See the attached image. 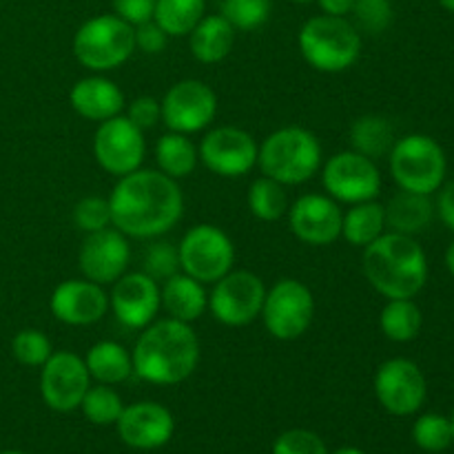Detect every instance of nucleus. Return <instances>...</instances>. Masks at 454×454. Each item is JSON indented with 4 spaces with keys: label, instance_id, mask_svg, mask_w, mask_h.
<instances>
[{
    "label": "nucleus",
    "instance_id": "nucleus-38",
    "mask_svg": "<svg viewBox=\"0 0 454 454\" xmlns=\"http://www.w3.org/2000/svg\"><path fill=\"white\" fill-rule=\"evenodd\" d=\"M353 13L359 29L371 35H380L393 25L395 7L393 0H355Z\"/></svg>",
    "mask_w": 454,
    "mask_h": 454
},
{
    "label": "nucleus",
    "instance_id": "nucleus-32",
    "mask_svg": "<svg viewBox=\"0 0 454 454\" xmlns=\"http://www.w3.org/2000/svg\"><path fill=\"white\" fill-rule=\"evenodd\" d=\"M247 202H248V208H251L253 217H257L260 222L282 220V217L288 213V207H291L284 186L266 176L253 180V184L248 186Z\"/></svg>",
    "mask_w": 454,
    "mask_h": 454
},
{
    "label": "nucleus",
    "instance_id": "nucleus-36",
    "mask_svg": "<svg viewBox=\"0 0 454 454\" xmlns=\"http://www.w3.org/2000/svg\"><path fill=\"white\" fill-rule=\"evenodd\" d=\"M412 439L421 450L442 452L452 443V426L450 419L443 415H421L412 426Z\"/></svg>",
    "mask_w": 454,
    "mask_h": 454
},
{
    "label": "nucleus",
    "instance_id": "nucleus-48",
    "mask_svg": "<svg viewBox=\"0 0 454 454\" xmlns=\"http://www.w3.org/2000/svg\"><path fill=\"white\" fill-rule=\"evenodd\" d=\"M439 4H442V7L446 9V12L454 13V0H439Z\"/></svg>",
    "mask_w": 454,
    "mask_h": 454
},
{
    "label": "nucleus",
    "instance_id": "nucleus-14",
    "mask_svg": "<svg viewBox=\"0 0 454 454\" xmlns=\"http://www.w3.org/2000/svg\"><path fill=\"white\" fill-rule=\"evenodd\" d=\"M89 388H91V375L84 357L71 350H53L51 357L40 366V395L51 411H75Z\"/></svg>",
    "mask_w": 454,
    "mask_h": 454
},
{
    "label": "nucleus",
    "instance_id": "nucleus-31",
    "mask_svg": "<svg viewBox=\"0 0 454 454\" xmlns=\"http://www.w3.org/2000/svg\"><path fill=\"white\" fill-rule=\"evenodd\" d=\"M207 16V0H155L153 20L167 35L182 38Z\"/></svg>",
    "mask_w": 454,
    "mask_h": 454
},
{
    "label": "nucleus",
    "instance_id": "nucleus-4",
    "mask_svg": "<svg viewBox=\"0 0 454 454\" xmlns=\"http://www.w3.org/2000/svg\"><path fill=\"white\" fill-rule=\"evenodd\" d=\"M322 145L317 136L304 127H282L269 133L257 151L262 176L282 186H297L313 180L322 167Z\"/></svg>",
    "mask_w": 454,
    "mask_h": 454
},
{
    "label": "nucleus",
    "instance_id": "nucleus-51",
    "mask_svg": "<svg viewBox=\"0 0 454 454\" xmlns=\"http://www.w3.org/2000/svg\"><path fill=\"white\" fill-rule=\"evenodd\" d=\"M450 426H452V442H454V415H452V419H450Z\"/></svg>",
    "mask_w": 454,
    "mask_h": 454
},
{
    "label": "nucleus",
    "instance_id": "nucleus-46",
    "mask_svg": "<svg viewBox=\"0 0 454 454\" xmlns=\"http://www.w3.org/2000/svg\"><path fill=\"white\" fill-rule=\"evenodd\" d=\"M446 266H448V270H450V275L454 278V242L450 244V247H448V251H446Z\"/></svg>",
    "mask_w": 454,
    "mask_h": 454
},
{
    "label": "nucleus",
    "instance_id": "nucleus-18",
    "mask_svg": "<svg viewBox=\"0 0 454 454\" xmlns=\"http://www.w3.org/2000/svg\"><path fill=\"white\" fill-rule=\"evenodd\" d=\"M160 309V284L146 273H124L109 293V310L124 328L142 331L155 322Z\"/></svg>",
    "mask_w": 454,
    "mask_h": 454
},
{
    "label": "nucleus",
    "instance_id": "nucleus-27",
    "mask_svg": "<svg viewBox=\"0 0 454 454\" xmlns=\"http://www.w3.org/2000/svg\"><path fill=\"white\" fill-rule=\"evenodd\" d=\"M386 233V211L377 200L350 204L348 211L341 215V238L350 247L366 248L380 235Z\"/></svg>",
    "mask_w": 454,
    "mask_h": 454
},
{
    "label": "nucleus",
    "instance_id": "nucleus-6",
    "mask_svg": "<svg viewBox=\"0 0 454 454\" xmlns=\"http://www.w3.org/2000/svg\"><path fill=\"white\" fill-rule=\"evenodd\" d=\"M390 176L402 191L433 195L446 182V151L424 133L397 137L388 153Z\"/></svg>",
    "mask_w": 454,
    "mask_h": 454
},
{
    "label": "nucleus",
    "instance_id": "nucleus-23",
    "mask_svg": "<svg viewBox=\"0 0 454 454\" xmlns=\"http://www.w3.org/2000/svg\"><path fill=\"white\" fill-rule=\"evenodd\" d=\"M204 286L207 284L198 282L191 275L176 273L160 286V304L171 319L193 324L208 309V293Z\"/></svg>",
    "mask_w": 454,
    "mask_h": 454
},
{
    "label": "nucleus",
    "instance_id": "nucleus-3",
    "mask_svg": "<svg viewBox=\"0 0 454 454\" xmlns=\"http://www.w3.org/2000/svg\"><path fill=\"white\" fill-rule=\"evenodd\" d=\"M364 278L386 300H412L428 282V257L412 235L386 231L362 255Z\"/></svg>",
    "mask_w": 454,
    "mask_h": 454
},
{
    "label": "nucleus",
    "instance_id": "nucleus-30",
    "mask_svg": "<svg viewBox=\"0 0 454 454\" xmlns=\"http://www.w3.org/2000/svg\"><path fill=\"white\" fill-rule=\"evenodd\" d=\"M424 315L415 300H388L380 313V328L384 337L397 344L412 341L421 333Z\"/></svg>",
    "mask_w": 454,
    "mask_h": 454
},
{
    "label": "nucleus",
    "instance_id": "nucleus-35",
    "mask_svg": "<svg viewBox=\"0 0 454 454\" xmlns=\"http://www.w3.org/2000/svg\"><path fill=\"white\" fill-rule=\"evenodd\" d=\"M12 353L18 364L29 368H40L53 353L51 340L38 328H25L12 340Z\"/></svg>",
    "mask_w": 454,
    "mask_h": 454
},
{
    "label": "nucleus",
    "instance_id": "nucleus-22",
    "mask_svg": "<svg viewBox=\"0 0 454 454\" xmlns=\"http://www.w3.org/2000/svg\"><path fill=\"white\" fill-rule=\"evenodd\" d=\"M69 102L80 118L100 124L122 114L124 93L114 80L105 78L102 74H93L80 78L71 87Z\"/></svg>",
    "mask_w": 454,
    "mask_h": 454
},
{
    "label": "nucleus",
    "instance_id": "nucleus-24",
    "mask_svg": "<svg viewBox=\"0 0 454 454\" xmlns=\"http://www.w3.org/2000/svg\"><path fill=\"white\" fill-rule=\"evenodd\" d=\"M235 44V29L220 13L204 16L189 34L191 53L202 65H217L224 60Z\"/></svg>",
    "mask_w": 454,
    "mask_h": 454
},
{
    "label": "nucleus",
    "instance_id": "nucleus-26",
    "mask_svg": "<svg viewBox=\"0 0 454 454\" xmlns=\"http://www.w3.org/2000/svg\"><path fill=\"white\" fill-rule=\"evenodd\" d=\"M84 364H87L91 380H96L98 384L115 386L122 384V381H127L133 375L131 353L114 340L96 341L87 350Z\"/></svg>",
    "mask_w": 454,
    "mask_h": 454
},
{
    "label": "nucleus",
    "instance_id": "nucleus-5",
    "mask_svg": "<svg viewBox=\"0 0 454 454\" xmlns=\"http://www.w3.org/2000/svg\"><path fill=\"white\" fill-rule=\"evenodd\" d=\"M297 47L306 65L315 71L341 74L355 67L362 56V34L346 18L319 13L301 25Z\"/></svg>",
    "mask_w": 454,
    "mask_h": 454
},
{
    "label": "nucleus",
    "instance_id": "nucleus-45",
    "mask_svg": "<svg viewBox=\"0 0 454 454\" xmlns=\"http://www.w3.org/2000/svg\"><path fill=\"white\" fill-rule=\"evenodd\" d=\"M317 4L322 9V13L346 18L348 13H353L355 0H317Z\"/></svg>",
    "mask_w": 454,
    "mask_h": 454
},
{
    "label": "nucleus",
    "instance_id": "nucleus-29",
    "mask_svg": "<svg viewBox=\"0 0 454 454\" xmlns=\"http://www.w3.org/2000/svg\"><path fill=\"white\" fill-rule=\"evenodd\" d=\"M348 140L353 151L371 160H380L390 153L397 137H395V127L390 124L388 118L368 114L355 120L353 127H350Z\"/></svg>",
    "mask_w": 454,
    "mask_h": 454
},
{
    "label": "nucleus",
    "instance_id": "nucleus-9",
    "mask_svg": "<svg viewBox=\"0 0 454 454\" xmlns=\"http://www.w3.org/2000/svg\"><path fill=\"white\" fill-rule=\"evenodd\" d=\"M180 270L202 284H215L233 270L235 244L215 224H195L177 244Z\"/></svg>",
    "mask_w": 454,
    "mask_h": 454
},
{
    "label": "nucleus",
    "instance_id": "nucleus-42",
    "mask_svg": "<svg viewBox=\"0 0 454 454\" xmlns=\"http://www.w3.org/2000/svg\"><path fill=\"white\" fill-rule=\"evenodd\" d=\"M111 7L115 16L122 18L131 27H137L142 22L153 20L155 0H111Z\"/></svg>",
    "mask_w": 454,
    "mask_h": 454
},
{
    "label": "nucleus",
    "instance_id": "nucleus-17",
    "mask_svg": "<svg viewBox=\"0 0 454 454\" xmlns=\"http://www.w3.org/2000/svg\"><path fill=\"white\" fill-rule=\"evenodd\" d=\"M286 215L291 233L309 247H328L341 238L344 211L331 195H301L288 207Z\"/></svg>",
    "mask_w": 454,
    "mask_h": 454
},
{
    "label": "nucleus",
    "instance_id": "nucleus-44",
    "mask_svg": "<svg viewBox=\"0 0 454 454\" xmlns=\"http://www.w3.org/2000/svg\"><path fill=\"white\" fill-rule=\"evenodd\" d=\"M437 211L443 224L450 231H454V180H450L448 184H443L442 189H439Z\"/></svg>",
    "mask_w": 454,
    "mask_h": 454
},
{
    "label": "nucleus",
    "instance_id": "nucleus-34",
    "mask_svg": "<svg viewBox=\"0 0 454 454\" xmlns=\"http://www.w3.org/2000/svg\"><path fill=\"white\" fill-rule=\"evenodd\" d=\"M273 0H220V16L231 22L235 31H255L266 25Z\"/></svg>",
    "mask_w": 454,
    "mask_h": 454
},
{
    "label": "nucleus",
    "instance_id": "nucleus-50",
    "mask_svg": "<svg viewBox=\"0 0 454 454\" xmlns=\"http://www.w3.org/2000/svg\"><path fill=\"white\" fill-rule=\"evenodd\" d=\"M0 454H25V452H20V450H4V452H0Z\"/></svg>",
    "mask_w": 454,
    "mask_h": 454
},
{
    "label": "nucleus",
    "instance_id": "nucleus-1",
    "mask_svg": "<svg viewBox=\"0 0 454 454\" xmlns=\"http://www.w3.org/2000/svg\"><path fill=\"white\" fill-rule=\"evenodd\" d=\"M106 200L111 226L127 238H162L184 215V195L177 180L155 168L140 167L118 177Z\"/></svg>",
    "mask_w": 454,
    "mask_h": 454
},
{
    "label": "nucleus",
    "instance_id": "nucleus-8",
    "mask_svg": "<svg viewBox=\"0 0 454 454\" xmlns=\"http://www.w3.org/2000/svg\"><path fill=\"white\" fill-rule=\"evenodd\" d=\"M266 331L279 341H295L306 335L315 319L313 291L304 282L282 278L266 288L264 306L260 313Z\"/></svg>",
    "mask_w": 454,
    "mask_h": 454
},
{
    "label": "nucleus",
    "instance_id": "nucleus-7",
    "mask_svg": "<svg viewBox=\"0 0 454 454\" xmlns=\"http://www.w3.org/2000/svg\"><path fill=\"white\" fill-rule=\"evenodd\" d=\"M136 51V29L115 13H100L78 27L74 56L91 74H106L122 67Z\"/></svg>",
    "mask_w": 454,
    "mask_h": 454
},
{
    "label": "nucleus",
    "instance_id": "nucleus-10",
    "mask_svg": "<svg viewBox=\"0 0 454 454\" xmlns=\"http://www.w3.org/2000/svg\"><path fill=\"white\" fill-rule=\"evenodd\" d=\"M266 284L253 270H231L213 284L208 293V310L213 317L229 328L248 326L262 313Z\"/></svg>",
    "mask_w": 454,
    "mask_h": 454
},
{
    "label": "nucleus",
    "instance_id": "nucleus-41",
    "mask_svg": "<svg viewBox=\"0 0 454 454\" xmlns=\"http://www.w3.org/2000/svg\"><path fill=\"white\" fill-rule=\"evenodd\" d=\"M127 118L136 124L142 131H149L155 124L162 120L160 114V100H155L153 96H140L136 100L129 102L127 106Z\"/></svg>",
    "mask_w": 454,
    "mask_h": 454
},
{
    "label": "nucleus",
    "instance_id": "nucleus-49",
    "mask_svg": "<svg viewBox=\"0 0 454 454\" xmlns=\"http://www.w3.org/2000/svg\"><path fill=\"white\" fill-rule=\"evenodd\" d=\"M288 3H295V4H309V3H315V0H288Z\"/></svg>",
    "mask_w": 454,
    "mask_h": 454
},
{
    "label": "nucleus",
    "instance_id": "nucleus-2",
    "mask_svg": "<svg viewBox=\"0 0 454 454\" xmlns=\"http://www.w3.org/2000/svg\"><path fill=\"white\" fill-rule=\"evenodd\" d=\"M133 375L153 386H177L200 364V340L191 324L164 317L142 328L131 350Z\"/></svg>",
    "mask_w": 454,
    "mask_h": 454
},
{
    "label": "nucleus",
    "instance_id": "nucleus-40",
    "mask_svg": "<svg viewBox=\"0 0 454 454\" xmlns=\"http://www.w3.org/2000/svg\"><path fill=\"white\" fill-rule=\"evenodd\" d=\"M273 454H328V448L319 434L304 428H293L275 439Z\"/></svg>",
    "mask_w": 454,
    "mask_h": 454
},
{
    "label": "nucleus",
    "instance_id": "nucleus-15",
    "mask_svg": "<svg viewBox=\"0 0 454 454\" xmlns=\"http://www.w3.org/2000/svg\"><path fill=\"white\" fill-rule=\"evenodd\" d=\"M375 395L386 412L395 417L415 415L426 402L428 384L412 359L393 357L381 364L375 372Z\"/></svg>",
    "mask_w": 454,
    "mask_h": 454
},
{
    "label": "nucleus",
    "instance_id": "nucleus-39",
    "mask_svg": "<svg viewBox=\"0 0 454 454\" xmlns=\"http://www.w3.org/2000/svg\"><path fill=\"white\" fill-rule=\"evenodd\" d=\"M74 224L82 233H96V231L109 229L111 226V208L109 200L100 195H89L80 200L74 207Z\"/></svg>",
    "mask_w": 454,
    "mask_h": 454
},
{
    "label": "nucleus",
    "instance_id": "nucleus-11",
    "mask_svg": "<svg viewBox=\"0 0 454 454\" xmlns=\"http://www.w3.org/2000/svg\"><path fill=\"white\" fill-rule=\"evenodd\" d=\"M322 186L337 204H359L381 193V173L375 160L357 151H340L322 168Z\"/></svg>",
    "mask_w": 454,
    "mask_h": 454
},
{
    "label": "nucleus",
    "instance_id": "nucleus-21",
    "mask_svg": "<svg viewBox=\"0 0 454 454\" xmlns=\"http://www.w3.org/2000/svg\"><path fill=\"white\" fill-rule=\"evenodd\" d=\"M118 434L129 448L136 450H155L171 442L176 419L162 403L137 402L124 406L122 415L115 421Z\"/></svg>",
    "mask_w": 454,
    "mask_h": 454
},
{
    "label": "nucleus",
    "instance_id": "nucleus-13",
    "mask_svg": "<svg viewBox=\"0 0 454 454\" xmlns=\"http://www.w3.org/2000/svg\"><path fill=\"white\" fill-rule=\"evenodd\" d=\"M160 114L168 131L193 136L211 127L215 120L217 96L202 80H180L160 100Z\"/></svg>",
    "mask_w": 454,
    "mask_h": 454
},
{
    "label": "nucleus",
    "instance_id": "nucleus-47",
    "mask_svg": "<svg viewBox=\"0 0 454 454\" xmlns=\"http://www.w3.org/2000/svg\"><path fill=\"white\" fill-rule=\"evenodd\" d=\"M333 454H366V452L359 450V448H353V446H344V448H340V450H335Z\"/></svg>",
    "mask_w": 454,
    "mask_h": 454
},
{
    "label": "nucleus",
    "instance_id": "nucleus-16",
    "mask_svg": "<svg viewBox=\"0 0 454 454\" xmlns=\"http://www.w3.org/2000/svg\"><path fill=\"white\" fill-rule=\"evenodd\" d=\"M255 137L239 127H215L198 146L200 162L220 177H242L257 167Z\"/></svg>",
    "mask_w": 454,
    "mask_h": 454
},
{
    "label": "nucleus",
    "instance_id": "nucleus-19",
    "mask_svg": "<svg viewBox=\"0 0 454 454\" xmlns=\"http://www.w3.org/2000/svg\"><path fill=\"white\" fill-rule=\"evenodd\" d=\"M131 262V244L118 229H102L84 238L78 253L80 273L91 282L106 286L122 278Z\"/></svg>",
    "mask_w": 454,
    "mask_h": 454
},
{
    "label": "nucleus",
    "instance_id": "nucleus-28",
    "mask_svg": "<svg viewBox=\"0 0 454 454\" xmlns=\"http://www.w3.org/2000/svg\"><path fill=\"white\" fill-rule=\"evenodd\" d=\"M155 162H158V171H162L164 176L182 180V177H189L198 167V146L184 133L168 131L155 145Z\"/></svg>",
    "mask_w": 454,
    "mask_h": 454
},
{
    "label": "nucleus",
    "instance_id": "nucleus-33",
    "mask_svg": "<svg viewBox=\"0 0 454 454\" xmlns=\"http://www.w3.org/2000/svg\"><path fill=\"white\" fill-rule=\"evenodd\" d=\"M80 411L93 426H111L120 419L124 403L111 386L98 384L87 390L82 403H80Z\"/></svg>",
    "mask_w": 454,
    "mask_h": 454
},
{
    "label": "nucleus",
    "instance_id": "nucleus-37",
    "mask_svg": "<svg viewBox=\"0 0 454 454\" xmlns=\"http://www.w3.org/2000/svg\"><path fill=\"white\" fill-rule=\"evenodd\" d=\"M142 273H146L149 278H153L155 282H164L171 275L180 273V257H177V247H173L167 239H158L146 247L145 251V262H142Z\"/></svg>",
    "mask_w": 454,
    "mask_h": 454
},
{
    "label": "nucleus",
    "instance_id": "nucleus-20",
    "mask_svg": "<svg viewBox=\"0 0 454 454\" xmlns=\"http://www.w3.org/2000/svg\"><path fill=\"white\" fill-rule=\"evenodd\" d=\"M51 315L67 326H93L109 310V293L91 279H65L49 297Z\"/></svg>",
    "mask_w": 454,
    "mask_h": 454
},
{
    "label": "nucleus",
    "instance_id": "nucleus-12",
    "mask_svg": "<svg viewBox=\"0 0 454 454\" xmlns=\"http://www.w3.org/2000/svg\"><path fill=\"white\" fill-rule=\"evenodd\" d=\"M145 131L137 129L127 115H115L98 124L93 133V158L109 176L122 177L137 171L145 162Z\"/></svg>",
    "mask_w": 454,
    "mask_h": 454
},
{
    "label": "nucleus",
    "instance_id": "nucleus-25",
    "mask_svg": "<svg viewBox=\"0 0 454 454\" xmlns=\"http://www.w3.org/2000/svg\"><path fill=\"white\" fill-rule=\"evenodd\" d=\"M386 211V226L390 231L403 235H412L426 231L433 222L434 207L430 202V195L411 193V191H402L390 198V202L384 207Z\"/></svg>",
    "mask_w": 454,
    "mask_h": 454
},
{
    "label": "nucleus",
    "instance_id": "nucleus-43",
    "mask_svg": "<svg viewBox=\"0 0 454 454\" xmlns=\"http://www.w3.org/2000/svg\"><path fill=\"white\" fill-rule=\"evenodd\" d=\"M133 29H136V49H140L142 53L153 56V53H162L164 49H167V31H164L155 20L142 22V25L133 27Z\"/></svg>",
    "mask_w": 454,
    "mask_h": 454
}]
</instances>
